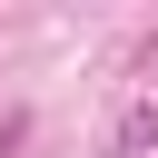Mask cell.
I'll return each instance as SVG.
<instances>
[{"instance_id":"1","label":"cell","mask_w":158,"mask_h":158,"mask_svg":"<svg viewBox=\"0 0 158 158\" xmlns=\"http://www.w3.org/2000/svg\"><path fill=\"white\" fill-rule=\"evenodd\" d=\"M118 158H138V148H158V99H138L128 118H118V138H109Z\"/></svg>"},{"instance_id":"2","label":"cell","mask_w":158,"mask_h":158,"mask_svg":"<svg viewBox=\"0 0 158 158\" xmlns=\"http://www.w3.org/2000/svg\"><path fill=\"white\" fill-rule=\"evenodd\" d=\"M10 148H20V118H0V158H10Z\"/></svg>"}]
</instances>
